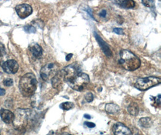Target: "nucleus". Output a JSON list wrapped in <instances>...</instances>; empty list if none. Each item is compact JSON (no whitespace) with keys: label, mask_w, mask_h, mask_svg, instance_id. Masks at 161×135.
Returning a JSON list of instances; mask_svg holds the SVG:
<instances>
[{"label":"nucleus","mask_w":161,"mask_h":135,"mask_svg":"<svg viewBox=\"0 0 161 135\" xmlns=\"http://www.w3.org/2000/svg\"><path fill=\"white\" fill-rule=\"evenodd\" d=\"M36 76L32 73L24 75L19 82V89L22 96L25 97H31L37 89Z\"/></svg>","instance_id":"1"},{"label":"nucleus","mask_w":161,"mask_h":135,"mask_svg":"<svg viewBox=\"0 0 161 135\" xmlns=\"http://www.w3.org/2000/svg\"><path fill=\"white\" fill-rule=\"evenodd\" d=\"M119 63L125 70L128 71H135L141 66V60L131 51L123 49L119 53Z\"/></svg>","instance_id":"2"},{"label":"nucleus","mask_w":161,"mask_h":135,"mask_svg":"<svg viewBox=\"0 0 161 135\" xmlns=\"http://www.w3.org/2000/svg\"><path fill=\"white\" fill-rule=\"evenodd\" d=\"M31 115V111L29 109H18L14 114L13 124L16 130L25 131V128Z\"/></svg>","instance_id":"3"},{"label":"nucleus","mask_w":161,"mask_h":135,"mask_svg":"<svg viewBox=\"0 0 161 135\" xmlns=\"http://www.w3.org/2000/svg\"><path fill=\"white\" fill-rule=\"evenodd\" d=\"M89 82V77L87 74L79 72L73 78L69 80L67 84L74 90L81 91L88 86Z\"/></svg>","instance_id":"4"},{"label":"nucleus","mask_w":161,"mask_h":135,"mask_svg":"<svg viewBox=\"0 0 161 135\" xmlns=\"http://www.w3.org/2000/svg\"><path fill=\"white\" fill-rule=\"evenodd\" d=\"M161 82V79L158 77L150 76L138 78L135 84V87L140 91H146L153 86L159 85Z\"/></svg>","instance_id":"5"},{"label":"nucleus","mask_w":161,"mask_h":135,"mask_svg":"<svg viewBox=\"0 0 161 135\" xmlns=\"http://www.w3.org/2000/svg\"><path fill=\"white\" fill-rule=\"evenodd\" d=\"M59 66L56 63L46 64L40 71L41 77L44 80H47L52 76H54L58 72Z\"/></svg>","instance_id":"6"},{"label":"nucleus","mask_w":161,"mask_h":135,"mask_svg":"<svg viewBox=\"0 0 161 135\" xmlns=\"http://www.w3.org/2000/svg\"><path fill=\"white\" fill-rule=\"evenodd\" d=\"M64 81L66 83L79 73V67L77 64L69 65L61 70Z\"/></svg>","instance_id":"7"},{"label":"nucleus","mask_w":161,"mask_h":135,"mask_svg":"<svg viewBox=\"0 0 161 135\" xmlns=\"http://www.w3.org/2000/svg\"><path fill=\"white\" fill-rule=\"evenodd\" d=\"M15 10L18 16L21 19H25L33 13L32 7L27 4H22L16 6Z\"/></svg>","instance_id":"8"},{"label":"nucleus","mask_w":161,"mask_h":135,"mask_svg":"<svg viewBox=\"0 0 161 135\" xmlns=\"http://www.w3.org/2000/svg\"><path fill=\"white\" fill-rule=\"evenodd\" d=\"M3 70L8 74H15L19 69V65L14 60H8L2 64Z\"/></svg>","instance_id":"9"},{"label":"nucleus","mask_w":161,"mask_h":135,"mask_svg":"<svg viewBox=\"0 0 161 135\" xmlns=\"http://www.w3.org/2000/svg\"><path fill=\"white\" fill-rule=\"evenodd\" d=\"M114 135H132L131 130L121 122H117L113 127Z\"/></svg>","instance_id":"10"},{"label":"nucleus","mask_w":161,"mask_h":135,"mask_svg":"<svg viewBox=\"0 0 161 135\" xmlns=\"http://www.w3.org/2000/svg\"><path fill=\"white\" fill-rule=\"evenodd\" d=\"M94 36H95L97 41L98 42V43L99 44L101 49H102L103 52L105 54V55L108 57H111L112 55V52L110 50L108 44L103 40L102 38L98 34V33L97 32L95 31L94 33Z\"/></svg>","instance_id":"11"},{"label":"nucleus","mask_w":161,"mask_h":135,"mask_svg":"<svg viewBox=\"0 0 161 135\" xmlns=\"http://www.w3.org/2000/svg\"><path fill=\"white\" fill-rule=\"evenodd\" d=\"M0 117L5 123L10 124L14 120V114L8 109H1L0 110Z\"/></svg>","instance_id":"12"},{"label":"nucleus","mask_w":161,"mask_h":135,"mask_svg":"<svg viewBox=\"0 0 161 135\" xmlns=\"http://www.w3.org/2000/svg\"><path fill=\"white\" fill-rule=\"evenodd\" d=\"M29 49L33 56L36 58H40L42 55L43 50L41 46L37 43H32L30 45Z\"/></svg>","instance_id":"13"},{"label":"nucleus","mask_w":161,"mask_h":135,"mask_svg":"<svg viewBox=\"0 0 161 135\" xmlns=\"http://www.w3.org/2000/svg\"><path fill=\"white\" fill-rule=\"evenodd\" d=\"M63 81H64V79L62 76V73L60 70L57 72V73L51 79L52 86L54 88H58L62 84Z\"/></svg>","instance_id":"14"},{"label":"nucleus","mask_w":161,"mask_h":135,"mask_svg":"<svg viewBox=\"0 0 161 135\" xmlns=\"http://www.w3.org/2000/svg\"><path fill=\"white\" fill-rule=\"evenodd\" d=\"M129 113L132 116H136L139 113L138 105L135 102H132L127 107Z\"/></svg>","instance_id":"15"},{"label":"nucleus","mask_w":161,"mask_h":135,"mask_svg":"<svg viewBox=\"0 0 161 135\" xmlns=\"http://www.w3.org/2000/svg\"><path fill=\"white\" fill-rule=\"evenodd\" d=\"M105 110L108 114H117L119 111V107L114 103H108L105 106Z\"/></svg>","instance_id":"16"},{"label":"nucleus","mask_w":161,"mask_h":135,"mask_svg":"<svg viewBox=\"0 0 161 135\" xmlns=\"http://www.w3.org/2000/svg\"><path fill=\"white\" fill-rule=\"evenodd\" d=\"M115 3L120 7L125 8H132L135 6V3L133 1H116Z\"/></svg>","instance_id":"17"},{"label":"nucleus","mask_w":161,"mask_h":135,"mask_svg":"<svg viewBox=\"0 0 161 135\" xmlns=\"http://www.w3.org/2000/svg\"><path fill=\"white\" fill-rule=\"evenodd\" d=\"M139 124L141 127L144 128H149L152 125V120L149 117L142 118L139 120Z\"/></svg>","instance_id":"18"},{"label":"nucleus","mask_w":161,"mask_h":135,"mask_svg":"<svg viewBox=\"0 0 161 135\" xmlns=\"http://www.w3.org/2000/svg\"><path fill=\"white\" fill-rule=\"evenodd\" d=\"M59 107H60V108H61L62 109H63L64 111H68V110H70L73 108L74 107V104L73 102L67 101V102H64V103H61Z\"/></svg>","instance_id":"19"},{"label":"nucleus","mask_w":161,"mask_h":135,"mask_svg":"<svg viewBox=\"0 0 161 135\" xmlns=\"http://www.w3.org/2000/svg\"><path fill=\"white\" fill-rule=\"evenodd\" d=\"M6 55V50L5 47L3 44L0 43V65H2L3 64L4 58Z\"/></svg>","instance_id":"20"},{"label":"nucleus","mask_w":161,"mask_h":135,"mask_svg":"<svg viewBox=\"0 0 161 135\" xmlns=\"http://www.w3.org/2000/svg\"><path fill=\"white\" fill-rule=\"evenodd\" d=\"M24 29L27 33H35L36 31V29L32 25H26L24 27Z\"/></svg>","instance_id":"21"},{"label":"nucleus","mask_w":161,"mask_h":135,"mask_svg":"<svg viewBox=\"0 0 161 135\" xmlns=\"http://www.w3.org/2000/svg\"><path fill=\"white\" fill-rule=\"evenodd\" d=\"M85 97V100L88 102H91L94 100V96L91 92H88L87 94H86Z\"/></svg>","instance_id":"22"},{"label":"nucleus","mask_w":161,"mask_h":135,"mask_svg":"<svg viewBox=\"0 0 161 135\" xmlns=\"http://www.w3.org/2000/svg\"><path fill=\"white\" fill-rule=\"evenodd\" d=\"M4 84L6 86H13L14 80L12 79L11 78L6 79L4 80Z\"/></svg>","instance_id":"23"},{"label":"nucleus","mask_w":161,"mask_h":135,"mask_svg":"<svg viewBox=\"0 0 161 135\" xmlns=\"http://www.w3.org/2000/svg\"><path fill=\"white\" fill-rule=\"evenodd\" d=\"M142 3L146 7H152V5L154 6V1H142Z\"/></svg>","instance_id":"24"},{"label":"nucleus","mask_w":161,"mask_h":135,"mask_svg":"<svg viewBox=\"0 0 161 135\" xmlns=\"http://www.w3.org/2000/svg\"><path fill=\"white\" fill-rule=\"evenodd\" d=\"M152 98H153V99H154V102L155 103H156V105H158V106H160V104H161V95L159 94L157 97H152Z\"/></svg>","instance_id":"25"},{"label":"nucleus","mask_w":161,"mask_h":135,"mask_svg":"<svg viewBox=\"0 0 161 135\" xmlns=\"http://www.w3.org/2000/svg\"><path fill=\"white\" fill-rule=\"evenodd\" d=\"M113 31L117 34L118 35H123L124 34V31H123V29H120V28H115V29H113Z\"/></svg>","instance_id":"26"},{"label":"nucleus","mask_w":161,"mask_h":135,"mask_svg":"<svg viewBox=\"0 0 161 135\" xmlns=\"http://www.w3.org/2000/svg\"><path fill=\"white\" fill-rule=\"evenodd\" d=\"M85 125L86 126L89 128H94L95 127V124L93 123V122H85Z\"/></svg>","instance_id":"27"},{"label":"nucleus","mask_w":161,"mask_h":135,"mask_svg":"<svg viewBox=\"0 0 161 135\" xmlns=\"http://www.w3.org/2000/svg\"><path fill=\"white\" fill-rule=\"evenodd\" d=\"M107 15V11L106 10H102L100 13H99V16L102 18H105Z\"/></svg>","instance_id":"28"},{"label":"nucleus","mask_w":161,"mask_h":135,"mask_svg":"<svg viewBox=\"0 0 161 135\" xmlns=\"http://www.w3.org/2000/svg\"><path fill=\"white\" fill-rule=\"evenodd\" d=\"M73 56V54H68V55H67L66 56V61H69Z\"/></svg>","instance_id":"29"},{"label":"nucleus","mask_w":161,"mask_h":135,"mask_svg":"<svg viewBox=\"0 0 161 135\" xmlns=\"http://www.w3.org/2000/svg\"><path fill=\"white\" fill-rule=\"evenodd\" d=\"M5 93H6L5 90L0 88V96H3L5 94Z\"/></svg>","instance_id":"30"},{"label":"nucleus","mask_w":161,"mask_h":135,"mask_svg":"<svg viewBox=\"0 0 161 135\" xmlns=\"http://www.w3.org/2000/svg\"><path fill=\"white\" fill-rule=\"evenodd\" d=\"M84 117H85V118H86V119H91V116H90L89 115H88V114H85V115H84Z\"/></svg>","instance_id":"31"},{"label":"nucleus","mask_w":161,"mask_h":135,"mask_svg":"<svg viewBox=\"0 0 161 135\" xmlns=\"http://www.w3.org/2000/svg\"><path fill=\"white\" fill-rule=\"evenodd\" d=\"M62 135H69V134H68V133H64V134H62Z\"/></svg>","instance_id":"32"},{"label":"nucleus","mask_w":161,"mask_h":135,"mask_svg":"<svg viewBox=\"0 0 161 135\" xmlns=\"http://www.w3.org/2000/svg\"><path fill=\"white\" fill-rule=\"evenodd\" d=\"M0 135H1V133H0Z\"/></svg>","instance_id":"33"}]
</instances>
